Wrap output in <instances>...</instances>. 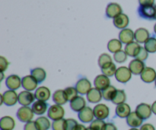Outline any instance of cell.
<instances>
[{
    "label": "cell",
    "mask_w": 156,
    "mask_h": 130,
    "mask_svg": "<svg viewBox=\"0 0 156 130\" xmlns=\"http://www.w3.org/2000/svg\"><path fill=\"white\" fill-rule=\"evenodd\" d=\"M141 79L146 83H152L156 79V72L154 69L146 67L140 75Z\"/></svg>",
    "instance_id": "2e32d148"
},
{
    "label": "cell",
    "mask_w": 156,
    "mask_h": 130,
    "mask_svg": "<svg viewBox=\"0 0 156 130\" xmlns=\"http://www.w3.org/2000/svg\"><path fill=\"white\" fill-rule=\"evenodd\" d=\"M126 100V96L123 90H117L114 97L112 99V103L114 104H123Z\"/></svg>",
    "instance_id": "d6a6232c"
},
{
    "label": "cell",
    "mask_w": 156,
    "mask_h": 130,
    "mask_svg": "<svg viewBox=\"0 0 156 130\" xmlns=\"http://www.w3.org/2000/svg\"><path fill=\"white\" fill-rule=\"evenodd\" d=\"M136 112L143 120H147L152 115V107L147 104H140L136 108Z\"/></svg>",
    "instance_id": "ba28073f"
},
{
    "label": "cell",
    "mask_w": 156,
    "mask_h": 130,
    "mask_svg": "<svg viewBox=\"0 0 156 130\" xmlns=\"http://www.w3.org/2000/svg\"><path fill=\"white\" fill-rule=\"evenodd\" d=\"M74 130H87V128H85V126H84L83 125L79 124L75 128Z\"/></svg>",
    "instance_id": "c3c4849f"
},
{
    "label": "cell",
    "mask_w": 156,
    "mask_h": 130,
    "mask_svg": "<svg viewBox=\"0 0 156 130\" xmlns=\"http://www.w3.org/2000/svg\"><path fill=\"white\" fill-rule=\"evenodd\" d=\"M155 87H156V79H155Z\"/></svg>",
    "instance_id": "db71d44e"
},
{
    "label": "cell",
    "mask_w": 156,
    "mask_h": 130,
    "mask_svg": "<svg viewBox=\"0 0 156 130\" xmlns=\"http://www.w3.org/2000/svg\"><path fill=\"white\" fill-rule=\"evenodd\" d=\"M98 62L99 67H101V69L102 67L105 66L107 64L112 62V59H111L110 55H108V53H103V54H101L99 56Z\"/></svg>",
    "instance_id": "8d00e7d4"
},
{
    "label": "cell",
    "mask_w": 156,
    "mask_h": 130,
    "mask_svg": "<svg viewBox=\"0 0 156 130\" xmlns=\"http://www.w3.org/2000/svg\"><path fill=\"white\" fill-rule=\"evenodd\" d=\"M64 115H65V111H64L63 107L61 105L58 104L52 105L49 108L48 113H47V116L49 118L53 121L63 119Z\"/></svg>",
    "instance_id": "3957f363"
},
{
    "label": "cell",
    "mask_w": 156,
    "mask_h": 130,
    "mask_svg": "<svg viewBox=\"0 0 156 130\" xmlns=\"http://www.w3.org/2000/svg\"><path fill=\"white\" fill-rule=\"evenodd\" d=\"M79 120L82 123H88L90 122L93 121V119H94V112H93V110L91 109L89 107H85L84 109H82L80 112H79Z\"/></svg>",
    "instance_id": "7c38bea8"
},
{
    "label": "cell",
    "mask_w": 156,
    "mask_h": 130,
    "mask_svg": "<svg viewBox=\"0 0 156 130\" xmlns=\"http://www.w3.org/2000/svg\"><path fill=\"white\" fill-rule=\"evenodd\" d=\"M128 68L129 69L132 74L141 75V73L143 72L146 67H145V64L143 61L135 59L129 62Z\"/></svg>",
    "instance_id": "e0dca14e"
},
{
    "label": "cell",
    "mask_w": 156,
    "mask_h": 130,
    "mask_svg": "<svg viewBox=\"0 0 156 130\" xmlns=\"http://www.w3.org/2000/svg\"><path fill=\"white\" fill-rule=\"evenodd\" d=\"M134 39H135L134 32L131 29H123L119 33V40L121 41L122 44H128L129 43L133 42Z\"/></svg>",
    "instance_id": "9a60e30c"
},
{
    "label": "cell",
    "mask_w": 156,
    "mask_h": 130,
    "mask_svg": "<svg viewBox=\"0 0 156 130\" xmlns=\"http://www.w3.org/2000/svg\"><path fill=\"white\" fill-rule=\"evenodd\" d=\"M87 130H94V129H91V128L89 126V127L87 128Z\"/></svg>",
    "instance_id": "816d5d0a"
},
{
    "label": "cell",
    "mask_w": 156,
    "mask_h": 130,
    "mask_svg": "<svg viewBox=\"0 0 156 130\" xmlns=\"http://www.w3.org/2000/svg\"><path fill=\"white\" fill-rule=\"evenodd\" d=\"M76 88L80 94H87L91 89V84L86 78L80 79L76 85Z\"/></svg>",
    "instance_id": "30bf717a"
},
{
    "label": "cell",
    "mask_w": 156,
    "mask_h": 130,
    "mask_svg": "<svg viewBox=\"0 0 156 130\" xmlns=\"http://www.w3.org/2000/svg\"><path fill=\"white\" fill-rule=\"evenodd\" d=\"M114 59L118 63H122V62H124L126 61V59H127V55L125 53V51L120 50V51L114 53Z\"/></svg>",
    "instance_id": "74e56055"
},
{
    "label": "cell",
    "mask_w": 156,
    "mask_h": 130,
    "mask_svg": "<svg viewBox=\"0 0 156 130\" xmlns=\"http://www.w3.org/2000/svg\"><path fill=\"white\" fill-rule=\"evenodd\" d=\"M138 14L142 18L147 20H156V9L155 5H140Z\"/></svg>",
    "instance_id": "6da1fadb"
},
{
    "label": "cell",
    "mask_w": 156,
    "mask_h": 130,
    "mask_svg": "<svg viewBox=\"0 0 156 130\" xmlns=\"http://www.w3.org/2000/svg\"><path fill=\"white\" fill-rule=\"evenodd\" d=\"M30 75L37 81L38 83H41L44 82L47 76L45 70L43 69L42 68L33 69L30 70Z\"/></svg>",
    "instance_id": "f1b7e54d"
},
{
    "label": "cell",
    "mask_w": 156,
    "mask_h": 130,
    "mask_svg": "<svg viewBox=\"0 0 156 130\" xmlns=\"http://www.w3.org/2000/svg\"><path fill=\"white\" fill-rule=\"evenodd\" d=\"M102 97V91L96 88H91L87 94V99L91 104H98L101 100Z\"/></svg>",
    "instance_id": "44dd1931"
},
{
    "label": "cell",
    "mask_w": 156,
    "mask_h": 130,
    "mask_svg": "<svg viewBox=\"0 0 156 130\" xmlns=\"http://www.w3.org/2000/svg\"><path fill=\"white\" fill-rule=\"evenodd\" d=\"M86 107V101L82 96H77L76 98L70 101V107L75 112H80Z\"/></svg>",
    "instance_id": "ac0fdd59"
},
{
    "label": "cell",
    "mask_w": 156,
    "mask_h": 130,
    "mask_svg": "<svg viewBox=\"0 0 156 130\" xmlns=\"http://www.w3.org/2000/svg\"><path fill=\"white\" fill-rule=\"evenodd\" d=\"M140 45L137 42H132L126 44L125 47V53L131 57H136L140 49Z\"/></svg>",
    "instance_id": "4316f807"
},
{
    "label": "cell",
    "mask_w": 156,
    "mask_h": 130,
    "mask_svg": "<svg viewBox=\"0 0 156 130\" xmlns=\"http://www.w3.org/2000/svg\"><path fill=\"white\" fill-rule=\"evenodd\" d=\"M64 91H65V94L66 95L68 101H72L73 99L76 98L78 96V93H79L76 88L74 87H68Z\"/></svg>",
    "instance_id": "d590c367"
},
{
    "label": "cell",
    "mask_w": 156,
    "mask_h": 130,
    "mask_svg": "<svg viewBox=\"0 0 156 130\" xmlns=\"http://www.w3.org/2000/svg\"><path fill=\"white\" fill-rule=\"evenodd\" d=\"M115 112L117 117L120 118H127L128 116L131 114L130 107L127 104H121L117 105Z\"/></svg>",
    "instance_id": "cb8c5ba5"
},
{
    "label": "cell",
    "mask_w": 156,
    "mask_h": 130,
    "mask_svg": "<svg viewBox=\"0 0 156 130\" xmlns=\"http://www.w3.org/2000/svg\"><path fill=\"white\" fill-rule=\"evenodd\" d=\"M145 48L149 53H155L156 52V38L149 37L145 43Z\"/></svg>",
    "instance_id": "e575fe53"
},
{
    "label": "cell",
    "mask_w": 156,
    "mask_h": 130,
    "mask_svg": "<svg viewBox=\"0 0 156 130\" xmlns=\"http://www.w3.org/2000/svg\"><path fill=\"white\" fill-rule=\"evenodd\" d=\"M102 130H117V129L114 123H108L105 125Z\"/></svg>",
    "instance_id": "bcb514c9"
},
{
    "label": "cell",
    "mask_w": 156,
    "mask_h": 130,
    "mask_svg": "<svg viewBox=\"0 0 156 130\" xmlns=\"http://www.w3.org/2000/svg\"><path fill=\"white\" fill-rule=\"evenodd\" d=\"M155 0H139V3L140 5H154Z\"/></svg>",
    "instance_id": "f6af8a7d"
},
{
    "label": "cell",
    "mask_w": 156,
    "mask_h": 130,
    "mask_svg": "<svg viewBox=\"0 0 156 130\" xmlns=\"http://www.w3.org/2000/svg\"><path fill=\"white\" fill-rule=\"evenodd\" d=\"M94 117L98 120H105L108 117L110 114V110L107 105L103 104H99L96 105L93 109Z\"/></svg>",
    "instance_id": "8992f818"
},
{
    "label": "cell",
    "mask_w": 156,
    "mask_h": 130,
    "mask_svg": "<svg viewBox=\"0 0 156 130\" xmlns=\"http://www.w3.org/2000/svg\"><path fill=\"white\" fill-rule=\"evenodd\" d=\"M140 130H155V129L152 124L146 123V124H144L143 126H141Z\"/></svg>",
    "instance_id": "7dc6e473"
},
{
    "label": "cell",
    "mask_w": 156,
    "mask_h": 130,
    "mask_svg": "<svg viewBox=\"0 0 156 130\" xmlns=\"http://www.w3.org/2000/svg\"><path fill=\"white\" fill-rule=\"evenodd\" d=\"M47 107H48V106H47V104L45 101L37 100V101H35L32 104L31 108L35 114H37V115H43L47 111Z\"/></svg>",
    "instance_id": "484cf974"
},
{
    "label": "cell",
    "mask_w": 156,
    "mask_h": 130,
    "mask_svg": "<svg viewBox=\"0 0 156 130\" xmlns=\"http://www.w3.org/2000/svg\"><path fill=\"white\" fill-rule=\"evenodd\" d=\"M143 120L136 114V112H131L126 118V123L132 128L140 127L143 124Z\"/></svg>",
    "instance_id": "d6986e66"
},
{
    "label": "cell",
    "mask_w": 156,
    "mask_h": 130,
    "mask_svg": "<svg viewBox=\"0 0 156 130\" xmlns=\"http://www.w3.org/2000/svg\"><path fill=\"white\" fill-rule=\"evenodd\" d=\"M24 130H39L37 127V125L35 121H30L28 123H26L24 127Z\"/></svg>",
    "instance_id": "ee69618b"
},
{
    "label": "cell",
    "mask_w": 156,
    "mask_h": 130,
    "mask_svg": "<svg viewBox=\"0 0 156 130\" xmlns=\"http://www.w3.org/2000/svg\"><path fill=\"white\" fill-rule=\"evenodd\" d=\"M37 127L39 130H48L50 127V122L47 117H38L36 120Z\"/></svg>",
    "instance_id": "4dcf8cb0"
},
{
    "label": "cell",
    "mask_w": 156,
    "mask_h": 130,
    "mask_svg": "<svg viewBox=\"0 0 156 130\" xmlns=\"http://www.w3.org/2000/svg\"><path fill=\"white\" fill-rule=\"evenodd\" d=\"M122 13V8L119 4L111 2L106 8V15L109 18H114Z\"/></svg>",
    "instance_id": "4fadbf2b"
},
{
    "label": "cell",
    "mask_w": 156,
    "mask_h": 130,
    "mask_svg": "<svg viewBox=\"0 0 156 130\" xmlns=\"http://www.w3.org/2000/svg\"><path fill=\"white\" fill-rule=\"evenodd\" d=\"M129 23V19L128 16L125 14L121 13L114 18V24L116 27L119 29H125Z\"/></svg>",
    "instance_id": "7402d4cb"
},
{
    "label": "cell",
    "mask_w": 156,
    "mask_h": 130,
    "mask_svg": "<svg viewBox=\"0 0 156 130\" xmlns=\"http://www.w3.org/2000/svg\"><path fill=\"white\" fill-rule=\"evenodd\" d=\"M117 69L116 68V65L114 62H110L107 64L105 66L101 68V72L104 75H105L108 77H111L113 76H115V73L117 72Z\"/></svg>",
    "instance_id": "1f68e13d"
},
{
    "label": "cell",
    "mask_w": 156,
    "mask_h": 130,
    "mask_svg": "<svg viewBox=\"0 0 156 130\" xmlns=\"http://www.w3.org/2000/svg\"><path fill=\"white\" fill-rule=\"evenodd\" d=\"M66 120H64V119L53 121L52 124L53 130H66Z\"/></svg>",
    "instance_id": "f35d334b"
},
{
    "label": "cell",
    "mask_w": 156,
    "mask_h": 130,
    "mask_svg": "<svg viewBox=\"0 0 156 130\" xmlns=\"http://www.w3.org/2000/svg\"><path fill=\"white\" fill-rule=\"evenodd\" d=\"M35 99L34 94L31 93V91H24L19 93L18 97V103L24 107H28L30 104L34 102Z\"/></svg>",
    "instance_id": "52a82bcc"
},
{
    "label": "cell",
    "mask_w": 156,
    "mask_h": 130,
    "mask_svg": "<svg viewBox=\"0 0 156 130\" xmlns=\"http://www.w3.org/2000/svg\"><path fill=\"white\" fill-rule=\"evenodd\" d=\"M34 113L32 108L29 107H21L18 110L17 112V117L18 120L23 123H28L31 121V120L34 117Z\"/></svg>",
    "instance_id": "7a4b0ae2"
},
{
    "label": "cell",
    "mask_w": 156,
    "mask_h": 130,
    "mask_svg": "<svg viewBox=\"0 0 156 130\" xmlns=\"http://www.w3.org/2000/svg\"><path fill=\"white\" fill-rule=\"evenodd\" d=\"M129 130H139V129H136V128H132V129H129Z\"/></svg>",
    "instance_id": "f5cc1de1"
},
{
    "label": "cell",
    "mask_w": 156,
    "mask_h": 130,
    "mask_svg": "<svg viewBox=\"0 0 156 130\" xmlns=\"http://www.w3.org/2000/svg\"><path fill=\"white\" fill-rule=\"evenodd\" d=\"M38 82L30 75L26 76L21 79V85L25 91H32L35 90L37 87Z\"/></svg>",
    "instance_id": "9c48e42d"
},
{
    "label": "cell",
    "mask_w": 156,
    "mask_h": 130,
    "mask_svg": "<svg viewBox=\"0 0 156 130\" xmlns=\"http://www.w3.org/2000/svg\"><path fill=\"white\" fill-rule=\"evenodd\" d=\"M135 40L138 44H145L149 38V32L143 27L138 28L134 33Z\"/></svg>",
    "instance_id": "603a6c76"
},
{
    "label": "cell",
    "mask_w": 156,
    "mask_h": 130,
    "mask_svg": "<svg viewBox=\"0 0 156 130\" xmlns=\"http://www.w3.org/2000/svg\"><path fill=\"white\" fill-rule=\"evenodd\" d=\"M152 111L155 115H156V101L154 102L152 105Z\"/></svg>",
    "instance_id": "681fc988"
},
{
    "label": "cell",
    "mask_w": 156,
    "mask_h": 130,
    "mask_svg": "<svg viewBox=\"0 0 156 130\" xmlns=\"http://www.w3.org/2000/svg\"><path fill=\"white\" fill-rule=\"evenodd\" d=\"M148 56H149V52L146 50L145 47H140V50H139L138 53H137L136 56V59H139L140 61H145L146 59H147Z\"/></svg>",
    "instance_id": "60d3db41"
},
{
    "label": "cell",
    "mask_w": 156,
    "mask_h": 130,
    "mask_svg": "<svg viewBox=\"0 0 156 130\" xmlns=\"http://www.w3.org/2000/svg\"><path fill=\"white\" fill-rule=\"evenodd\" d=\"M116 91H117V89L112 85H110L109 87L102 91V96L105 100H112L113 97L115 95Z\"/></svg>",
    "instance_id": "836d02e7"
},
{
    "label": "cell",
    "mask_w": 156,
    "mask_h": 130,
    "mask_svg": "<svg viewBox=\"0 0 156 130\" xmlns=\"http://www.w3.org/2000/svg\"><path fill=\"white\" fill-rule=\"evenodd\" d=\"M8 66H9V62H8L7 59L3 56H1L0 57V71H1V72L5 71Z\"/></svg>",
    "instance_id": "7bdbcfd3"
},
{
    "label": "cell",
    "mask_w": 156,
    "mask_h": 130,
    "mask_svg": "<svg viewBox=\"0 0 156 130\" xmlns=\"http://www.w3.org/2000/svg\"><path fill=\"white\" fill-rule=\"evenodd\" d=\"M108 49L111 53H116L122 49V43L120 40L112 39L108 42Z\"/></svg>",
    "instance_id": "f546056e"
},
{
    "label": "cell",
    "mask_w": 156,
    "mask_h": 130,
    "mask_svg": "<svg viewBox=\"0 0 156 130\" xmlns=\"http://www.w3.org/2000/svg\"><path fill=\"white\" fill-rule=\"evenodd\" d=\"M5 85L6 87L10 90L15 91L21 87V79L17 75H11L6 79Z\"/></svg>",
    "instance_id": "5bb4252c"
},
{
    "label": "cell",
    "mask_w": 156,
    "mask_h": 130,
    "mask_svg": "<svg viewBox=\"0 0 156 130\" xmlns=\"http://www.w3.org/2000/svg\"><path fill=\"white\" fill-rule=\"evenodd\" d=\"M15 126V122L12 117L6 116L0 120V128L2 130H13Z\"/></svg>",
    "instance_id": "d4e9b609"
},
{
    "label": "cell",
    "mask_w": 156,
    "mask_h": 130,
    "mask_svg": "<svg viewBox=\"0 0 156 130\" xmlns=\"http://www.w3.org/2000/svg\"><path fill=\"white\" fill-rule=\"evenodd\" d=\"M18 95L17 93L13 90L5 91L3 94L1 95V104L4 103L6 106H13L18 101Z\"/></svg>",
    "instance_id": "277c9868"
},
{
    "label": "cell",
    "mask_w": 156,
    "mask_h": 130,
    "mask_svg": "<svg viewBox=\"0 0 156 130\" xmlns=\"http://www.w3.org/2000/svg\"><path fill=\"white\" fill-rule=\"evenodd\" d=\"M132 77V72L126 66L119 67L115 73V78L120 83H126Z\"/></svg>",
    "instance_id": "5b68a950"
},
{
    "label": "cell",
    "mask_w": 156,
    "mask_h": 130,
    "mask_svg": "<svg viewBox=\"0 0 156 130\" xmlns=\"http://www.w3.org/2000/svg\"><path fill=\"white\" fill-rule=\"evenodd\" d=\"M94 85L96 88L102 91L111 85V81L109 78L105 75H98L94 79Z\"/></svg>",
    "instance_id": "8fae6325"
},
{
    "label": "cell",
    "mask_w": 156,
    "mask_h": 130,
    "mask_svg": "<svg viewBox=\"0 0 156 130\" xmlns=\"http://www.w3.org/2000/svg\"><path fill=\"white\" fill-rule=\"evenodd\" d=\"M79 125L78 122L74 119H68L66 121V130H74Z\"/></svg>",
    "instance_id": "b9f144b4"
},
{
    "label": "cell",
    "mask_w": 156,
    "mask_h": 130,
    "mask_svg": "<svg viewBox=\"0 0 156 130\" xmlns=\"http://www.w3.org/2000/svg\"><path fill=\"white\" fill-rule=\"evenodd\" d=\"M105 124L106 123L104 122V120L96 119V120H93L91 122V125H90V127L94 130H102Z\"/></svg>",
    "instance_id": "ab89813d"
},
{
    "label": "cell",
    "mask_w": 156,
    "mask_h": 130,
    "mask_svg": "<svg viewBox=\"0 0 156 130\" xmlns=\"http://www.w3.org/2000/svg\"><path fill=\"white\" fill-rule=\"evenodd\" d=\"M53 100L55 102L56 104L58 105H63L68 101L66 95L65 94L64 90H57L54 92L53 95Z\"/></svg>",
    "instance_id": "83f0119b"
},
{
    "label": "cell",
    "mask_w": 156,
    "mask_h": 130,
    "mask_svg": "<svg viewBox=\"0 0 156 130\" xmlns=\"http://www.w3.org/2000/svg\"><path fill=\"white\" fill-rule=\"evenodd\" d=\"M154 31H155V33L156 34V24H155V26H154Z\"/></svg>",
    "instance_id": "f907efd6"
},
{
    "label": "cell",
    "mask_w": 156,
    "mask_h": 130,
    "mask_svg": "<svg viewBox=\"0 0 156 130\" xmlns=\"http://www.w3.org/2000/svg\"><path fill=\"white\" fill-rule=\"evenodd\" d=\"M35 98L37 100L47 101L50 97V91L47 87H40L36 90L34 93Z\"/></svg>",
    "instance_id": "ffe728a7"
}]
</instances>
